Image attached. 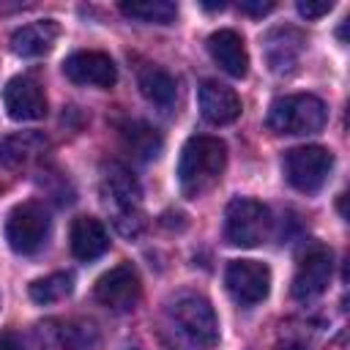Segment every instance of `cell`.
I'll list each match as a JSON object with an SVG mask.
<instances>
[{
  "label": "cell",
  "mask_w": 350,
  "mask_h": 350,
  "mask_svg": "<svg viewBox=\"0 0 350 350\" xmlns=\"http://www.w3.org/2000/svg\"><path fill=\"white\" fill-rule=\"evenodd\" d=\"M271 235V211L252 197H235L224 213V238L232 246L254 249Z\"/></svg>",
  "instance_id": "cell-4"
},
{
  "label": "cell",
  "mask_w": 350,
  "mask_h": 350,
  "mask_svg": "<svg viewBox=\"0 0 350 350\" xmlns=\"http://www.w3.org/2000/svg\"><path fill=\"white\" fill-rule=\"evenodd\" d=\"M46 148V139L44 134L38 131H25V134H14V137H5L0 142V159L11 167H19V164H27L33 161L38 153H44Z\"/></svg>",
  "instance_id": "cell-20"
},
{
  "label": "cell",
  "mask_w": 350,
  "mask_h": 350,
  "mask_svg": "<svg viewBox=\"0 0 350 350\" xmlns=\"http://www.w3.org/2000/svg\"><path fill=\"white\" fill-rule=\"evenodd\" d=\"M120 137H123L126 148L142 161H150L161 153V134L153 126H148L145 120H129L120 129Z\"/></svg>",
  "instance_id": "cell-19"
},
{
  "label": "cell",
  "mask_w": 350,
  "mask_h": 350,
  "mask_svg": "<svg viewBox=\"0 0 350 350\" xmlns=\"http://www.w3.org/2000/svg\"><path fill=\"white\" fill-rule=\"evenodd\" d=\"M331 8H334L331 0H301V3H298V14L306 16V19H320V16H325Z\"/></svg>",
  "instance_id": "cell-24"
},
{
  "label": "cell",
  "mask_w": 350,
  "mask_h": 350,
  "mask_svg": "<svg viewBox=\"0 0 350 350\" xmlns=\"http://www.w3.org/2000/svg\"><path fill=\"white\" fill-rule=\"evenodd\" d=\"M208 52L213 57V63L235 77V79H243L246 71H249V55H246V46H243V38L241 33L230 30V27H221V30H213L208 36Z\"/></svg>",
  "instance_id": "cell-13"
},
{
  "label": "cell",
  "mask_w": 350,
  "mask_h": 350,
  "mask_svg": "<svg viewBox=\"0 0 350 350\" xmlns=\"http://www.w3.org/2000/svg\"><path fill=\"white\" fill-rule=\"evenodd\" d=\"M227 164V145L219 137H189L186 145L180 148L178 159V183L183 197L197 200L205 191H211Z\"/></svg>",
  "instance_id": "cell-1"
},
{
  "label": "cell",
  "mask_w": 350,
  "mask_h": 350,
  "mask_svg": "<svg viewBox=\"0 0 350 350\" xmlns=\"http://www.w3.org/2000/svg\"><path fill=\"white\" fill-rule=\"evenodd\" d=\"M167 320H170L175 336L194 350H213L219 342L216 312L202 295H180L170 306Z\"/></svg>",
  "instance_id": "cell-2"
},
{
  "label": "cell",
  "mask_w": 350,
  "mask_h": 350,
  "mask_svg": "<svg viewBox=\"0 0 350 350\" xmlns=\"http://www.w3.org/2000/svg\"><path fill=\"white\" fill-rule=\"evenodd\" d=\"M68 243H71V254L77 260L90 262L109 249V235H107V227L96 216H77L71 221Z\"/></svg>",
  "instance_id": "cell-15"
},
{
  "label": "cell",
  "mask_w": 350,
  "mask_h": 350,
  "mask_svg": "<svg viewBox=\"0 0 350 350\" xmlns=\"http://www.w3.org/2000/svg\"><path fill=\"white\" fill-rule=\"evenodd\" d=\"M63 74L74 85H93V88H112L118 79L112 57L104 52H93V49L68 55L63 60Z\"/></svg>",
  "instance_id": "cell-10"
},
{
  "label": "cell",
  "mask_w": 350,
  "mask_h": 350,
  "mask_svg": "<svg viewBox=\"0 0 350 350\" xmlns=\"http://www.w3.org/2000/svg\"><path fill=\"white\" fill-rule=\"evenodd\" d=\"M334 167V156L328 148L323 145H301V148H290L282 159V170L284 178L293 189L312 194L317 189H323V183L328 180Z\"/></svg>",
  "instance_id": "cell-5"
},
{
  "label": "cell",
  "mask_w": 350,
  "mask_h": 350,
  "mask_svg": "<svg viewBox=\"0 0 350 350\" xmlns=\"http://www.w3.org/2000/svg\"><path fill=\"white\" fill-rule=\"evenodd\" d=\"M131 350H137V347H131Z\"/></svg>",
  "instance_id": "cell-28"
},
{
  "label": "cell",
  "mask_w": 350,
  "mask_h": 350,
  "mask_svg": "<svg viewBox=\"0 0 350 350\" xmlns=\"http://www.w3.org/2000/svg\"><path fill=\"white\" fill-rule=\"evenodd\" d=\"M0 350H19L11 334H0Z\"/></svg>",
  "instance_id": "cell-26"
},
{
  "label": "cell",
  "mask_w": 350,
  "mask_h": 350,
  "mask_svg": "<svg viewBox=\"0 0 350 350\" xmlns=\"http://www.w3.org/2000/svg\"><path fill=\"white\" fill-rule=\"evenodd\" d=\"M331 271H334L331 252L323 249V246L312 249L298 262V271L293 276V295L298 301H312V298L323 295L325 287H328V282H331Z\"/></svg>",
  "instance_id": "cell-11"
},
{
  "label": "cell",
  "mask_w": 350,
  "mask_h": 350,
  "mask_svg": "<svg viewBox=\"0 0 350 350\" xmlns=\"http://www.w3.org/2000/svg\"><path fill=\"white\" fill-rule=\"evenodd\" d=\"M71 287H74L71 273H63L60 271V273H52V276H44V279L30 282L27 293H30V298L36 304H55V301L66 298L71 293Z\"/></svg>",
  "instance_id": "cell-22"
},
{
  "label": "cell",
  "mask_w": 350,
  "mask_h": 350,
  "mask_svg": "<svg viewBox=\"0 0 350 350\" xmlns=\"http://www.w3.org/2000/svg\"><path fill=\"white\" fill-rule=\"evenodd\" d=\"M104 197L107 205L115 208V224L123 232L126 221H131L134 232L142 227V213H139V186L134 175L123 164H109L104 172Z\"/></svg>",
  "instance_id": "cell-7"
},
{
  "label": "cell",
  "mask_w": 350,
  "mask_h": 350,
  "mask_svg": "<svg viewBox=\"0 0 350 350\" xmlns=\"http://www.w3.org/2000/svg\"><path fill=\"white\" fill-rule=\"evenodd\" d=\"M57 36H60V27L55 19H38V22H30V25L14 30L11 49L22 57H38V55L52 49Z\"/></svg>",
  "instance_id": "cell-16"
},
{
  "label": "cell",
  "mask_w": 350,
  "mask_h": 350,
  "mask_svg": "<svg viewBox=\"0 0 350 350\" xmlns=\"http://www.w3.org/2000/svg\"><path fill=\"white\" fill-rule=\"evenodd\" d=\"M262 46H265L268 66L273 71H287L298 60V55L304 49V36L298 30H293V27H276V30H271L265 36Z\"/></svg>",
  "instance_id": "cell-17"
},
{
  "label": "cell",
  "mask_w": 350,
  "mask_h": 350,
  "mask_svg": "<svg viewBox=\"0 0 350 350\" xmlns=\"http://www.w3.org/2000/svg\"><path fill=\"white\" fill-rule=\"evenodd\" d=\"M60 342L66 350H90L98 342V334L90 323H68L60 328Z\"/></svg>",
  "instance_id": "cell-23"
},
{
  "label": "cell",
  "mask_w": 350,
  "mask_h": 350,
  "mask_svg": "<svg viewBox=\"0 0 350 350\" xmlns=\"http://www.w3.org/2000/svg\"><path fill=\"white\" fill-rule=\"evenodd\" d=\"M142 284L131 262H120L98 276L96 282V301L112 312H131L139 301Z\"/></svg>",
  "instance_id": "cell-8"
},
{
  "label": "cell",
  "mask_w": 350,
  "mask_h": 350,
  "mask_svg": "<svg viewBox=\"0 0 350 350\" xmlns=\"http://www.w3.org/2000/svg\"><path fill=\"white\" fill-rule=\"evenodd\" d=\"M202 8H208V11H221L224 3H202Z\"/></svg>",
  "instance_id": "cell-27"
},
{
  "label": "cell",
  "mask_w": 350,
  "mask_h": 350,
  "mask_svg": "<svg viewBox=\"0 0 350 350\" xmlns=\"http://www.w3.org/2000/svg\"><path fill=\"white\" fill-rule=\"evenodd\" d=\"M3 104H5L8 118L14 120H41L46 115V96L41 85L30 77L8 79L3 90Z\"/></svg>",
  "instance_id": "cell-12"
},
{
  "label": "cell",
  "mask_w": 350,
  "mask_h": 350,
  "mask_svg": "<svg viewBox=\"0 0 350 350\" xmlns=\"http://www.w3.org/2000/svg\"><path fill=\"white\" fill-rule=\"evenodd\" d=\"M120 14L148 25H172L178 16V5L170 0H131L120 3Z\"/></svg>",
  "instance_id": "cell-21"
},
{
  "label": "cell",
  "mask_w": 350,
  "mask_h": 350,
  "mask_svg": "<svg viewBox=\"0 0 350 350\" xmlns=\"http://www.w3.org/2000/svg\"><path fill=\"white\" fill-rule=\"evenodd\" d=\"M241 11L252 14V16H262V14L273 11V3H252V0H246V3H241Z\"/></svg>",
  "instance_id": "cell-25"
},
{
  "label": "cell",
  "mask_w": 350,
  "mask_h": 350,
  "mask_svg": "<svg viewBox=\"0 0 350 350\" xmlns=\"http://www.w3.org/2000/svg\"><path fill=\"white\" fill-rule=\"evenodd\" d=\"M49 235V213L38 202H19L5 216V241L16 254H33Z\"/></svg>",
  "instance_id": "cell-6"
},
{
  "label": "cell",
  "mask_w": 350,
  "mask_h": 350,
  "mask_svg": "<svg viewBox=\"0 0 350 350\" xmlns=\"http://www.w3.org/2000/svg\"><path fill=\"white\" fill-rule=\"evenodd\" d=\"M197 101H200V112L208 123L213 126H227L232 120H238L241 115V98L232 88L221 85V82H202L197 90Z\"/></svg>",
  "instance_id": "cell-14"
},
{
  "label": "cell",
  "mask_w": 350,
  "mask_h": 350,
  "mask_svg": "<svg viewBox=\"0 0 350 350\" xmlns=\"http://www.w3.org/2000/svg\"><path fill=\"white\" fill-rule=\"evenodd\" d=\"M224 284L230 290V295L243 304V306H254L260 301L268 298L271 290V271L265 262L257 260H232L227 265L224 273Z\"/></svg>",
  "instance_id": "cell-9"
},
{
  "label": "cell",
  "mask_w": 350,
  "mask_h": 350,
  "mask_svg": "<svg viewBox=\"0 0 350 350\" xmlns=\"http://www.w3.org/2000/svg\"><path fill=\"white\" fill-rule=\"evenodd\" d=\"M328 120L325 104L312 93H290L279 96L268 107V129L273 134H317Z\"/></svg>",
  "instance_id": "cell-3"
},
{
  "label": "cell",
  "mask_w": 350,
  "mask_h": 350,
  "mask_svg": "<svg viewBox=\"0 0 350 350\" xmlns=\"http://www.w3.org/2000/svg\"><path fill=\"white\" fill-rule=\"evenodd\" d=\"M139 93H142L150 104L167 109V107L175 104L178 85H175V77H172L170 71H164V68H159V66H148V68L139 71Z\"/></svg>",
  "instance_id": "cell-18"
}]
</instances>
